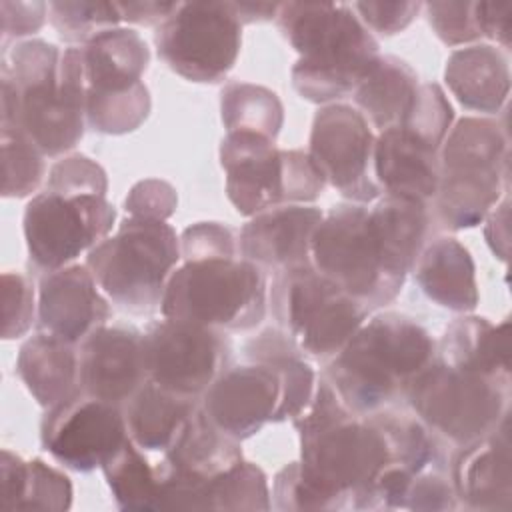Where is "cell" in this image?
I'll list each match as a JSON object with an SVG mask.
<instances>
[{
	"label": "cell",
	"instance_id": "5",
	"mask_svg": "<svg viewBox=\"0 0 512 512\" xmlns=\"http://www.w3.org/2000/svg\"><path fill=\"white\" fill-rule=\"evenodd\" d=\"M508 164L506 122L490 116L460 118L440 148L432 220L444 230L478 226L508 194Z\"/></svg>",
	"mask_w": 512,
	"mask_h": 512
},
{
	"label": "cell",
	"instance_id": "44",
	"mask_svg": "<svg viewBox=\"0 0 512 512\" xmlns=\"http://www.w3.org/2000/svg\"><path fill=\"white\" fill-rule=\"evenodd\" d=\"M422 2H354L352 8L362 24L382 36L406 30L422 10Z\"/></svg>",
	"mask_w": 512,
	"mask_h": 512
},
{
	"label": "cell",
	"instance_id": "1",
	"mask_svg": "<svg viewBox=\"0 0 512 512\" xmlns=\"http://www.w3.org/2000/svg\"><path fill=\"white\" fill-rule=\"evenodd\" d=\"M292 424L300 434V472L330 510H374L378 486L400 478L382 426L348 410L324 376Z\"/></svg>",
	"mask_w": 512,
	"mask_h": 512
},
{
	"label": "cell",
	"instance_id": "4",
	"mask_svg": "<svg viewBox=\"0 0 512 512\" xmlns=\"http://www.w3.org/2000/svg\"><path fill=\"white\" fill-rule=\"evenodd\" d=\"M62 50L28 38L2 48L0 126L26 134L46 158L72 150L84 136L86 120L60 88Z\"/></svg>",
	"mask_w": 512,
	"mask_h": 512
},
{
	"label": "cell",
	"instance_id": "35",
	"mask_svg": "<svg viewBox=\"0 0 512 512\" xmlns=\"http://www.w3.org/2000/svg\"><path fill=\"white\" fill-rule=\"evenodd\" d=\"M2 148V196L26 198L34 196L46 174V156L20 130L0 126Z\"/></svg>",
	"mask_w": 512,
	"mask_h": 512
},
{
	"label": "cell",
	"instance_id": "32",
	"mask_svg": "<svg viewBox=\"0 0 512 512\" xmlns=\"http://www.w3.org/2000/svg\"><path fill=\"white\" fill-rule=\"evenodd\" d=\"M120 510L160 512L162 472L150 462L132 438H128L100 468Z\"/></svg>",
	"mask_w": 512,
	"mask_h": 512
},
{
	"label": "cell",
	"instance_id": "14",
	"mask_svg": "<svg viewBox=\"0 0 512 512\" xmlns=\"http://www.w3.org/2000/svg\"><path fill=\"white\" fill-rule=\"evenodd\" d=\"M142 346L148 380L194 400L202 398L232 360L226 332L166 316L148 324Z\"/></svg>",
	"mask_w": 512,
	"mask_h": 512
},
{
	"label": "cell",
	"instance_id": "6",
	"mask_svg": "<svg viewBox=\"0 0 512 512\" xmlns=\"http://www.w3.org/2000/svg\"><path fill=\"white\" fill-rule=\"evenodd\" d=\"M312 266L370 312L390 304L410 272L392 252L368 204L332 206L312 236Z\"/></svg>",
	"mask_w": 512,
	"mask_h": 512
},
{
	"label": "cell",
	"instance_id": "17",
	"mask_svg": "<svg viewBox=\"0 0 512 512\" xmlns=\"http://www.w3.org/2000/svg\"><path fill=\"white\" fill-rule=\"evenodd\" d=\"M200 410L226 436L242 442L270 422H284V388L264 362L228 366L202 394Z\"/></svg>",
	"mask_w": 512,
	"mask_h": 512
},
{
	"label": "cell",
	"instance_id": "27",
	"mask_svg": "<svg viewBox=\"0 0 512 512\" xmlns=\"http://www.w3.org/2000/svg\"><path fill=\"white\" fill-rule=\"evenodd\" d=\"M436 356L456 368L510 380V324L464 314L446 326Z\"/></svg>",
	"mask_w": 512,
	"mask_h": 512
},
{
	"label": "cell",
	"instance_id": "45",
	"mask_svg": "<svg viewBox=\"0 0 512 512\" xmlns=\"http://www.w3.org/2000/svg\"><path fill=\"white\" fill-rule=\"evenodd\" d=\"M48 18V4L40 0L20 2L2 0L0 2V36L2 48L10 42H20L26 36L36 34Z\"/></svg>",
	"mask_w": 512,
	"mask_h": 512
},
{
	"label": "cell",
	"instance_id": "20",
	"mask_svg": "<svg viewBox=\"0 0 512 512\" xmlns=\"http://www.w3.org/2000/svg\"><path fill=\"white\" fill-rule=\"evenodd\" d=\"M324 212L308 204H282L250 216L238 234V252L272 274L312 264V236Z\"/></svg>",
	"mask_w": 512,
	"mask_h": 512
},
{
	"label": "cell",
	"instance_id": "11",
	"mask_svg": "<svg viewBox=\"0 0 512 512\" xmlns=\"http://www.w3.org/2000/svg\"><path fill=\"white\" fill-rule=\"evenodd\" d=\"M268 306L306 358L328 362L372 314L312 264L276 272Z\"/></svg>",
	"mask_w": 512,
	"mask_h": 512
},
{
	"label": "cell",
	"instance_id": "39",
	"mask_svg": "<svg viewBox=\"0 0 512 512\" xmlns=\"http://www.w3.org/2000/svg\"><path fill=\"white\" fill-rule=\"evenodd\" d=\"M46 190L66 194H102L108 192L106 170L84 154H70L56 160L44 182Z\"/></svg>",
	"mask_w": 512,
	"mask_h": 512
},
{
	"label": "cell",
	"instance_id": "21",
	"mask_svg": "<svg viewBox=\"0 0 512 512\" xmlns=\"http://www.w3.org/2000/svg\"><path fill=\"white\" fill-rule=\"evenodd\" d=\"M448 476L458 506L468 510L512 508V450H510V418L494 432L458 446Z\"/></svg>",
	"mask_w": 512,
	"mask_h": 512
},
{
	"label": "cell",
	"instance_id": "36",
	"mask_svg": "<svg viewBox=\"0 0 512 512\" xmlns=\"http://www.w3.org/2000/svg\"><path fill=\"white\" fill-rule=\"evenodd\" d=\"M48 20L58 36L70 46H82L122 22L116 2L94 0L48 2Z\"/></svg>",
	"mask_w": 512,
	"mask_h": 512
},
{
	"label": "cell",
	"instance_id": "34",
	"mask_svg": "<svg viewBox=\"0 0 512 512\" xmlns=\"http://www.w3.org/2000/svg\"><path fill=\"white\" fill-rule=\"evenodd\" d=\"M272 492L260 466L240 460L224 474L206 482L204 510H270Z\"/></svg>",
	"mask_w": 512,
	"mask_h": 512
},
{
	"label": "cell",
	"instance_id": "15",
	"mask_svg": "<svg viewBox=\"0 0 512 512\" xmlns=\"http://www.w3.org/2000/svg\"><path fill=\"white\" fill-rule=\"evenodd\" d=\"M374 142L368 120L354 106L334 102L314 114L306 152L340 196L372 204L382 194L372 172Z\"/></svg>",
	"mask_w": 512,
	"mask_h": 512
},
{
	"label": "cell",
	"instance_id": "33",
	"mask_svg": "<svg viewBox=\"0 0 512 512\" xmlns=\"http://www.w3.org/2000/svg\"><path fill=\"white\" fill-rule=\"evenodd\" d=\"M220 116L228 132H250L276 140L284 124L278 94L252 82H228L220 92Z\"/></svg>",
	"mask_w": 512,
	"mask_h": 512
},
{
	"label": "cell",
	"instance_id": "31",
	"mask_svg": "<svg viewBox=\"0 0 512 512\" xmlns=\"http://www.w3.org/2000/svg\"><path fill=\"white\" fill-rule=\"evenodd\" d=\"M244 356L278 370L284 388V420L298 418L310 404L318 378L296 340L280 326L266 328L244 344Z\"/></svg>",
	"mask_w": 512,
	"mask_h": 512
},
{
	"label": "cell",
	"instance_id": "47",
	"mask_svg": "<svg viewBox=\"0 0 512 512\" xmlns=\"http://www.w3.org/2000/svg\"><path fill=\"white\" fill-rule=\"evenodd\" d=\"M180 2H158V0H138V2H116L122 22L138 26H160Z\"/></svg>",
	"mask_w": 512,
	"mask_h": 512
},
{
	"label": "cell",
	"instance_id": "7",
	"mask_svg": "<svg viewBox=\"0 0 512 512\" xmlns=\"http://www.w3.org/2000/svg\"><path fill=\"white\" fill-rule=\"evenodd\" d=\"M268 310L266 272L254 262L232 258L182 260L168 278L160 312L222 332H246Z\"/></svg>",
	"mask_w": 512,
	"mask_h": 512
},
{
	"label": "cell",
	"instance_id": "24",
	"mask_svg": "<svg viewBox=\"0 0 512 512\" xmlns=\"http://www.w3.org/2000/svg\"><path fill=\"white\" fill-rule=\"evenodd\" d=\"M444 80L466 110L496 116L504 110L510 94L508 52L480 42L456 48L446 60Z\"/></svg>",
	"mask_w": 512,
	"mask_h": 512
},
{
	"label": "cell",
	"instance_id": "46",
	"mask_svg": "<svg viewBox=\"0 0 512 512\" xmlns=\"http://www.w3.org/2000/svg\"><path fill=\"white\" fill-rule=\"evenodd\" d=\"M474 14L480 36L496 42L498 48L508 52L512 36V2H474Z\"/></svg>",
	"mask_w": 512,
	"mask_h": 512
},
{
	"label": "cell",
	"instance_id": "19",
	"mask_svg": "<svg viewBox=\"0 0 512 512\" xmlns=\"http://www.w3.org/2000/svg\"><path fill=\"white\" fill-rule=\"evenodd\" d=\"M110 300L86 264H70L42 274L38 282V330L80 344L108 324Z\"/></svg>",
	"mask_w": 512,
	"mask_h": 512
},
{
	"label": "cell",
	"instance_id": "43",
	"mask_svg": "<svg viewBox=\"0 0 512 512\" xmlns=\"http://www.w3.org/2000/svg\"><path fill=\"white\" fill-rule=\"evenodd\" d=\"M178 206L176 188L160 178L136 182L124 198V210L132 218L168 220Z\"/></svg>",
	"mask_w": 512,
	"mask_h": 512
},
{
	"label": "cell",
	"instance_id": "8",
	"mask_svg": "<svg viewBox=\"0 0 512 512\" xmlns=\"http://www.w3.org/2000/svg\"><path fill=\"white\" fill-rule=\"evenodd\" d=\"M180 262V236L166 220L128 216L88 252L84 264L112 304L130 314H148L160 308Z\"/></svg>",
	"mask_w": 512,
	"mask_h": 512
},
{
	"label": "cell",
	"instance_id": "48",
	"mask_svg": "<svg viewBox=\"0 0 512 512\" xmlns=\"http://www.w3.org/2000/svg\"><path fill=\"white\" fill-rule=\"evenodd\" d=\"M510 200L508 194L486 214L484 222V238L486 244L490 246L492 254L506 262L508 258V236H510V228H508V216H510Z\"/></svg>",
	"mask_w": 512,
	"mask_h": 512
},
{
	"label": "cell",
	"instance_id": "13",
	"mask_svg": "<svg viewBox=\"0 0 512 512\" xmlns=\"http://www.w3.org/2000/svg\"><path fill=\"white\" fill-rule=\"evenodd\" d=\"M158 58L188 82L216 84L234 68L242 22L232 2H180L154 32Z\"/></svg>",
	"mask_w": 512,
	"mask_h": 512
},
{
	"label": "cell",
	"instance_id": "38",
	"mask_svg": "<svg viewBox=\"0 0 512 512\" xmlns=\"http://www.w3.org/2000/svg\"><path fill=\"white\" fill-rule=\"evenodd\" d=\"M2 338L16 340L38 322V288L30 276L16 270L2 274Z\"/></svg>",
	"mask_w": 512,
	"mask_h": 512
},
{
	"label": "cell",
	"instance_id": "16",
	"mask_svg": "<svg viewBox=\"0 0 512 512\" xmlns=\"http://www.w3.org/2000/svg\"><path fill=\"white\" fill-rule=\"evenodd\" d=\"M128 438L122 406L84 392L48 408L40 422L42 448L74 472L102 468Z\"/></svg>",
	"mask_w": 512,
	"mask_h": 512
},
{
	"label": "cell",
	"instance_id": "29",
	"mask_svg": "<svg viewBox=\"0 0 512 512\" xmlns=\"http://www.w3.org/2000/svg\"><path fill=\"white\" fill-rule=\"evenodd\" d=\"M420 88L416 70L402 58L380 54L352 92L356 110L378 132L404 120Z\"/></svg>",
	"mask_w": 512,
	"mask_h": 512
},
{
	"label": "cell",
	"instance_id": "41",
	"mask_svg": "<svg viewBox=\"0 0 512 512\" xmlns=\"http://www.w3.org/2000/svg\"><path fill=\"white\" fill-rule=\"evenodd\" d=\"M454 508H458V500L450 476L438 466H430L418 472L408 484L402 498V510L442 512Z\"/></svg>",
	"mask_w": 512,
	"mask_h": 512
},
{
	"label": "cell",
	"instance_id": "9",
	"mask_svg": "<svg viewBox=\"0 0 512 512\" xmlns=\"http://www.w3.org/2000/svg\"><path fill=\"white\" fill-rule=\"evenodd\" d=\"M404 398L436 438L456 448L510 418V380L456 368L438 356L412 378Z\"/></svg>",
	"mask_w": 512,
	"mask_h": 512
},
{
	"label": "cell",
	"instance_id": "18",
	"mask_svg": "<svg viewBox=\"0 0 512 512\" xmlns=\"http://www.w3.org/2000/svg\"><path fill=\"white\" fill-rule=\"evenodd\" d=\"M80 390L124 406L148 380L142 330L130 324H104L78 344Z\"/></svg>",
	"mask_w": 512,
	"mask_h": 512
},
{
	"label": "cell",
	"instance_id": "49",
	"mask_svg": "<svg viewBox=\"0 0 512 512\" xmlns=\"http://www.w3.org/2000/svg\"><path fill=\"white\" fill-rule=\"evenodd\" d=\"M232 8L244 26L254 22L276 20L280 4L278 2H232Z\"/></svg>",
	"mask_w": 512,
	"mask_h": 512
},
{
	"label": "cell",
	"instance_id": "3",
	"mask_svg": "<svg viewBox=\"0 0 512 512\" xmlns=\"http://www.w3.org/2000/svg\"><path fill=\"white\" fill-rule=\"evenodd\" d=\"M436 358L430 332L400 312H378L326 362L324 378L356 416L386 410L404 398L412 378Z\"/></svg>",
	"mask_w": 512,
	"mask_h": 512
},
{
	"label": "cell",
	"instance_id": "30",
	"mask_svg": "<svg viewBox=\"0 0 512 512\" xmlns=\"http://www.w3.org/2000/svg\"><path fill=\"white\" fill-rule=\"evenodd\" d=\"M242 458L240 442L220 432L198 406L160 460L178 474L212 480Z\"/></svg>",
	"mask_w": 512,
	"mask_h": 512
},
{
	"label": "cell",
	"instance_id": "37",
	"mask_svg": "<svg viewBox=\"0 0 512 512\" xmlns=\"http://www.w3.org/2000/svg\"><path fill=\"white\" fill-rule=\"evenodd\" d=\"M72 496V482L62 470L42 458L28 460L18 510L64 512L72 506Z\"/></svg>",
	"mask_w": 512,
	"mask_h": 512
},
{
	"label": "cell",
	"instance_id": "40",
	"mask_svg": "<svg viewBox=\"0 0 512 512\" xmlns=\"http://www.w3.org/2000/svg\"><path fill=\"white\" fill-rule=\"evenodd\" d=\"M428 22L446 46H470L482 40L476 24L474 2H426Z\"/></svg>",
	"mask_w": 512,
	"mask_h": 512
},
{
	"label": "cell",
	"instance_id": "28",
	"mask_svg": "<svg viewBox=\"0 0 512 512\" xmlns=\"http://www.w3.org/2000/svg\"><path fill=\"white\" fill-rule=\"evenodd\" d=\"M198 406L200 400L146 380L122 406L128 436L142 450L164 454Z\"/></svg>",
	"mask_w": 512,
	"mask_h": 512
},
{
	"label": "cell",
	"instance_id": "25",
	"mask_svg": "<svg viewBox=\"0 0 512 512\" xmlns=\"http://www.w3.org/2000/svg\"><path fill=\"white\" fill-rule=\"evenodd\" d=\"M416 284L434 304L468 314L478 306L476 266L470 250L454 236L430 238L412 270Z\"/></svg>",
	"mask_w": 512,
	"mask_h": 512
},
{
	"label": "cell",
	"instance_id": "23",
	"mask_svg": "<svg viewBox=\"0 0 512 512\" xmlns=\"http://www.w3.org/2000/svg\"><path fill=\"white\" fill-rule=\"evenodd\" d=\"M84 80V102L112 100L140 88L150 64L144 38L132 28H110L78 46Z\"/></svg>",
	"mask_w": 512,
	"mask_h": 512
},
{
	"label": "cell",
	"instance_id": "42",
	"mask_svg": "<svg viewBox=\"0 0 512 512\" xmlns=\"http://www.w3.org/2000/svg\"><path fill=\"white\" fill-rule=\"evenodd\" d=\"M182 260L240 256L238 238L220 222H196L180 234Z\"/></svg>",
	"mask_w": 512,
	"mask_h": 512
},
{
	"label": "cell",
	"instance_id": "12",
	"mask_svg": "<svg viewBox=\"0 0 512 512\" xmlns=\"http://www.w3.org/2000/svg\"><path fill=\"white\" fill-rule=\"evenodd\" d=\"M116 222V208L102 194H66L42 188L22 218L30 266L48 274L74 264L106 236Z\"/></svg>",
	"mask_w": 512,
	"mask_h": 512
},
{
	"label": "cell",
	"instance_id": "10",
	"mask_svg": "<svg viewBox=\"0 0 512 512\" xmlns=\"http://www.w3.org/2000/svg\"><path fill=\"white\" fill-rule=\"evenodd\" d=\"M226 196L242 216L282 204L314 202L326 180L304 150L278 148L276 140L250 132H226L220 142Z\"/></svg>",
	"mask_w": 512,
	"mask_h": 512
},
{
	"label": "cell",
	"instance_id": "2",
	"mask_svg": "<svg viewBox=\"0 0 512 512\" xmlns=\"http://www.w3.org/2000/svg\"><path fill=\"white\" fill-rule=\"evenodd\" d=\"M276 22L298 52L292 86L314 104H334L352 96L380 56L378 40L352 4L282 2Z\"/></svg>",
	"mask_w": 512,
	"mask_h": 512
},
{
	"label": "cell",
	"instance_id": "22",
	"mask_svg": "<svg viewBox=\"0 0 512 512\" xmlns=\"http://www.w3.org/2000/svg\"><path fill=\"white\" fill-rule=\"evenodd\" d=\"M440 148L402 124L378 132L372 172L382 194L430 204L440 180Z\"/></svg>",
	"mask_w": 512,
	"mask_h": 512
},
{
	"label": "cell",
	"instance_id": "26",
	"mask_svg": "<svg viewBox=\"0 0 512 512\" xmlns=\"http://www.w3.org/2000/svg\"><path fill=\"white\" fill-rule=\"evenodd\" d=\"M16 374L44 410L82 392L78 346L44 330L22 342Z\"/></svg>",
	"mask_w": 512,
	"mask_h": 512
}]
</instances>
